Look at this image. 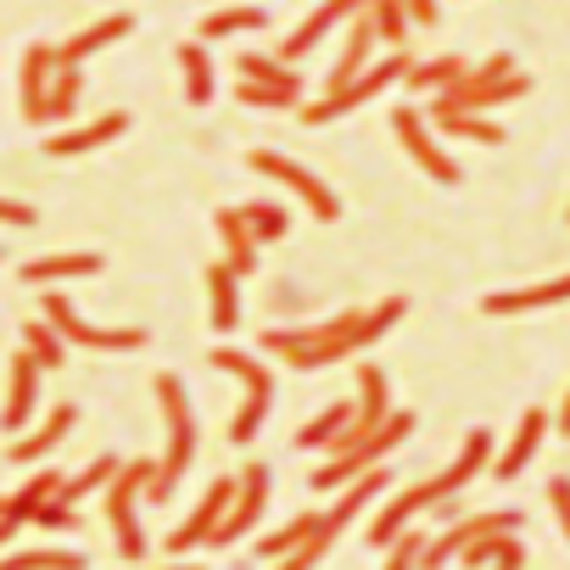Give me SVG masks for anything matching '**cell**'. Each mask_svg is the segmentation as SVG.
Returning <instances> with one entry per match:
<instances>
[{"label": "cell", "mask_w": 570, "mask_h": 570, "mask_svg": "<svg viewBox=\"0 0 570 570\" xmlns=\"http://www.w3.org/2000/svg\"><path fill=\"white\" fill-rule=\"evenodd\" d=\"M73 420H79V414H73V403H57V409H51L29 436H18V442L7 448V459H12V464H35V459L57 453V448H62V436L73 431Z\"/></svg>", "instance_id": "cell-17"}, {"label": "cell", "mask_w": 570, "mask_h": 570, "mask_svg": "<svg viewBox=\"0 0 570 570\" xmlns=\"http://www.w3.org/2000/svg\"><path fill=\"white\" fill-rule=\"evenodd\" d=\"M464 57H431V62H414L409 68V85L414 90H448V85H459L464 79Z\"/></svg>", "instance_id": "cell-39"}, {"label": "cell", "mask_w": 570, "mask_h": 570, "mask_svg": "<svg viewBox=\"0 0 570 570\" xmlns=\"http://www.w3.org/2000/svg\"><path fill=\"white\" fill-rule=\"evenodd\" d=\"M0 570H90V559L68 548H35V553H7Z\"/></svg>", "instance_id": "cell-36"}, {"label": "cell", "mask_w": 570, "mask_h": 570, "mask_svg": "<svg viewBox=\"0 0 570 570\" xmlns=\"http://www.w3.org/2000/svg\"><path fill=\"white\" fill-rule=\"evenodd\" d=\"M40 364H35V353H18L12 358V386H7V409H0V431H12V436H23L29 425H35V403H40Z\"/></svg>", "instance_id": "cell-14"}, {"label": "cell", "mask_w": 570, "mask_h": 570, "mask_svg": "<svg viewBox=\"0 0 570 570\" xmlns=\"http://www.w3.org/2000/svg\"><path fill=\"white\" fill-rule=\"evenodd\" d=\"M364 18L375 23V40H386L392 51H403V40H409V12H403V0H370Z\"/></svg>", "instance_id": "cell-38"}, {"label": "cell", "mask_w": 570, "mask_h": 570, "mask_svg": "<svg viewBox=\"0 0 570 570\" xmlns=\"http://www.w3.org/2000/svg\"><path fill=\"white\" fill-rule=\"evenodd\" d=\"M112 475H118V459H112V453H101V459H96L90 470H79V475H68L57 498H62V503H79V498H90V492H101V487H107Z\"/></svg>", "instance_id": "cell-41"}, {"label": "cell", "mask_w": 570, "mask_h": 570, "mask_svg": "<svg viewBox=\"0 0 570 570\" xmlns=\"http://www.w3.org/2000/svg\"><path fill=\"white\" fill-rule=\"evenodd\" d=\"M229 503H235V475H213V487L202 492V503L190 509V520H185L179 531H168L163 553H190V548H207V537H213V525L229 514Z\"/></svg>", "instance_id": "cell-12"}, {"label": "cell", "mask_w": 570, "mask_h": 570, "mask_svg": "<svg viewBox=\"0 0 570 570\" xmlns=\"http://www.w3.org/2000/svg\"><path fill=\"white\" fill-rule=\"evenodd\" d=\"M481 464H492V431L481 425V431H470L464 436V448H459V459L442 470V475H431V492H436V503H448L453 492H464L475 475H481Z\"/></svg>", "instance_id": "cell-16"}, {"label": "cell", "mask_w": 570, "mask_h": 570, "mask_svg": "<svg viewBox=\"0 0 570 570\" xmlns=\"http://www.w3.org/2000/svg\"><path fill=\"white\" fill-rule=\"evenodd\" d=\"M207 308H213V336H229L240 325V274L229 263L207 268Z\"/></svg>", "instance_id": "cell-21"}, {"label": "cell", "mask_w": 570, "mask_h": 570, "mask_svg": "<svg viewBox=\"0 0 570 570\" xmlns=\"http://www.w3.org/2000/svg\"><path fill=\"white\" fill-rule=\"evenodd\" d=\"M381 492H386V470L375 464V470H364L358 481H347L342 503H336V509L325 514V531H336V537H342V531H347V520H353V514H358V509H364L370 498H381Z\"/></svg>", "instance_id": "cell-28"}, {"label": "cell", "mask_w": 570, "mask_h": 570, "mask_svg": "<svg viewBox=\"0 0 570 570\" xmlns=\"http://www.w3.org/2000/svg\"><path fill=\"white\" fill-rule=\"evenodd\" d=\"M409 68H414V62H409L403 51H392L386 62H375V68H364V73H358L353 85H342V90H331V96H325L320 107H303V124H336V118H347L353 107H364V101H375L381 90H392L397 79H409Z\"/></svg>", "instance_id": "cell-6"}, {"label": "cell", "mask_w": 570, "mask_h": 570, "mask_svg": "<svg viewBox=\"0 0 570 570\" xmlns=\"http://www.w3.org/2000/svg\"><path fill=\"white\" fill-rule=\"evenodd\" d=\"M168 570H202V564H168Z\"/></svg>", "instance_id": "cell-52"}, {"label": "cell", "mask_w": 570, "mask_h": 570, "mask_svg": "<svg viewBox=\"0 0 570 570\" xmlns=\"http://www.w3.org/2000/svg\"><path fill=\"white\" fill-rule=\"evenodd\" d=\"M235 68H240V79H252V85H268V90H292V96H303L297 73L285 68L279 57H257V51H246V57H235Z\"/></svg>", "instance_id": "cell-33"}, {"label": "cell", "mask_w": 570, "mask_h": 570, "mask_svg": "<svg viewBox=\"0 0 570 570\" xmlns=\"http://www.w3.org/2000/svg\"><path fill=\"white\" fill-rule=\"evenodd\" d=\"M548 503H553V514H559V531L570 537V475H553V481H548Z\"/></svg>", "instance_id": "cell-47"}, {"label": "cell", "mask_w": 570, "mask_h": 570, "mask_svg": "<svg viewBox=\"0 0 570 570\" xmlns=\"http://www.w3.org/2000/svg\"><path fill=\"white\" fill-rule=\"evenodd\" d=\"M129 35H135V18H129V12L101 18V23H90L85 35H73L68 46H57V68H79V62H90L96 51H107L112 40H129Z\"/></svg>", "instance_id": "cell-18"}, {"label": "cell", "mask_w": 570, "mask_h": 570, "mask_svg": "<svg viewBox=\"0 0 570 570\" xmlns=\"http://www.w3.org/2000/svg\"><path fill=\"white\" fill-rule=\"evenodd\" d=\"M386 414H392V386H386V370H381V364H358V403H353V420H347V431H342V442H336L331 453H342L347 442H358L364 431H375Z\"/></svg>", "instance_id": "cell-13"}, {"label": "cell", "mask_w": 570, "mask_h": 570, "mask_svg": "<svg viewBox=\"0 0 570 570\" xmlns=\"http://www.w3.org/2000/svg\"><path fill=\"white\" fill-rule=\"evenodd\" d=\"M18 525H23V520H12V514H0V548H7V542L18 537Z\"/></svg>", "instance_id": "cell-50"}, {"label": "cell", "mask_w": 570, "mask_h": 570, "mask_svg": "<svg viewBox=\"0 0 570 570\" xmlns=\"http://www.w3.org/2000/svg\"><path fill=\"white\" fill-rule=\"evenodd\" d=\"M409 431H414V414H409V409H392L375 431H364V436H358V442H347L331 464H320V470H314V487H325V492H331V487L358 481V475H364V470H375L397 442H409Z\"/></svg>", "instance_id": "cell-4"}, {"label": "cell", "mask_w": 570, "mask_h": 570, "mask_svg": "<svg viewBox=\"0 0 570 570\" xmlns=\"http://www.w3.org/2000/svg\"><path fill=\"white\" fill-rule=\"evenodd\" d=\"M559 431L570 436V392H564V409H559Z\"/></svg>", "instance_id": "cell-51"}, {"label": "cell", "mask_w": 570, "mask_h": 570, "mask_svg": "<svg viewBox=\"0 0 570 570\" xmlns=\"http://www.w3.org/2000/svg\"><path fill=\"white\" fill-rule=\"evenodd\" d=\"M263 509H268V464H240V475H235V503H229V514L213 525L207 553H213V548L240 542V537L263 520Z\"/></svg>", "instance_id": "cell-7"}, {"label": "cell", "mask_w": 570, "mask_h": 570, "mask_svg": "<svg viewBox=\"0 0 570 570\" xmlns=\"http://www.w3.org/2000/svg\"><path fill=\"white\" fill-rule=\"evenodd\" d=\"M0 224L29 229V224H35V207H29V202H12V196H0Z\"/></svg>", "instance_id": "cell-48"}, {"label": "cell", "mask_w": 570, "mask_h": 570, "mask_svg": "<svg viewBox=\"0 0 570 570\" xmlns=\"http://www.w3.org/2000/svg\"><path fill=\"white\" fill-rule=\"evenodd\" d=\"M392 135L403 140V151L436 179V185H459L464 174H459V163L442 151V140L431 135V124H425V112L420 107H392Z\"/></svg>", "instance_id": "cell-9"}, {"label": "cell", "mask_w": 570, "mask_h": 570, "mask_svg": "<svg viewBox=\"0 0 570 570\" xmlns=\"http://www.w3.org/2000/svg\"><path fill=\"white\" fill-rule=\"evenodd\" d=\"M487 531H520V509H481V514L453 520L436 542H425V548H420V570H442L448 559H459V548H464V542H475V537H487Z\"/></svg>", "instance_id": "cell-11"}, {"label": "cell", "mask_w": 570, "mask_h": 570, "mask_svg": "<svg viewBox=\"0 0 570 570\" xmlns=\"http://www.w3.org/2000/svg\"><path fill=\"white\" fill-rule=\"evenodd\" d=\"M62 481H68L62 470H35V475H29V481H23V487H18V492L7 498V509H0V514H12V520H29V514H35L40 503H51V498L62 492Z\"/></svg>", "instance_id": "cell-30"}, {"label": "cell", "mask_w": 570, "mask_h": 570, "mask_svg": "<svg viewBox=\"0 0 570 570\" xmlns=\"http://www.w3.org/2000/svg\"><path fill=\"white\" fill-rule=\"evenodd\" d=\"M459 559L470 570H481V564H492V570H525V542H520V531H487V537L464 542Z\"/></svg>", "instance_id": "cell-20"}, {"label": "cell", "mask_w": 570, "mask_h": 570, "mask_svg": "<svg viewBox=\"0 0 570 570\" xmlns=\"http://www.w3.org/2000/svg\"><path fill=\"white\" fill-rule=\"evenodd\" d=\"M235 101H240V107H263V112H268V107H292L297 96H292V90H268V85H252V79H240Z\"/></svg>", "instance_id": "cell-44"}, {"label": "cell", "mask_w": 570, "mask_h": 570, "mask_svg": "<svg viewBox=\"0 0 570 570\" xmlns=\"http://www.w3.org/2000/svg\"><path fill=\"white\" fill-rule=\"evenodd\" d=\"M51 73H57V51L51 46H29L23 51V85H18V101H23V118L29 124H40V112H46Z\"/></svg>", "instance_id": "cell-22"}, {"label": "cell", "mask_w": 570, "mask_h": 570, "mask_svg": "<svg viewBox=\"0 0 570 570\" xmlns=\"http://www.w3.org/2000/svg\"><path fill=\"white\" fill-rule=\"evenodd\" d=\"M542 431H548V414H542V409H525V420H520L514 442H509L503 453H492V475H498V481H514V475L531 464V453H537Z\"/></svg>", "instance_id": "cell-25"}, {"label": "cell", "mask_w": 570, "mask_h": 570, "mask_svg": "<svg viewBox=\"0 0 570 570\" xmlns=\"http://www.w3.org/2000/svg\"><path fill=\"white\" fill-rule=\"evenodd\" d=\"M409 23H436V0H403Z\"/></svg>", "instance_id": "cell-49"}, {"label": "cell", "mask_w": 570, "mask_h": 570, "mask_svg": "<svg viewBox=\"0 0 570 570\" xmlns=\"http://www.w3.org/2000/svg\"><path fill=\"white\" fill-rule=\"evenodd\" d=\"M347 420H353V403H331V409H320V420H308V425L297 431V448H336L342 431H347Z\"/></svg>", "instance_id": "cell-35"}, {"label": "cell", "mask_w": 570, "mask_h": 570, "mask_svg": "<svg viewBox=\"0 0 570 570\" xmlns=\"http://www.w3.org/2000/svg\"><path fill=\"white\" fill-rule=\"evenodd\" d=\"M553 303H570V274L542 279V285H520V292H492L481 308L503 320V314H531V308H553Z\"/></svg>", "instance_id": "cell-19"}, {"label": "cell", "mask_w": 570, "mask_h": 570, "mask_svg": "<svg viewBox=\"0 0 570 570\" xmlns=\"http://www.w3.org/2000/svg\"><path fill=\"white\" fill-rule=\"evenodd\" d=\"M124 129H129V112H107V118H96V124H85V129L51 135V140H46V151H51V157H79V151H96V146L118 140Z\"/></svg>", "instance_id": "cell-26"}, {"label": "cell", "mask_w": 570, "mask_h": 570, "mask_svg": "<svg viewBox=\"0 0 570 570\" xmlns=\"http://www.w3.org/2000/svg\"><path fill=\"white\" fill-rule=\"evenodd\" d=\"M403 308H409L403 297H386V303H375L370 314L347 308V314H336V320H325V325H308V331H263L257 347H268L274 358H285L292 370H325V364H342L347 353L381 342V336L403 320Z\"/></svg>", "instance_id": "cell-1"}, {"label": "cell", "mask_w": 570, "mask_h": 570, "mask_svg": "<svg viewBox=\"0 0 570 570\" xmlns=\"http://www.w3.org/2000/svg\"><path fill=\"white\" fill-rule=\"evenodd\" d=\"M314 525H320V514H314V509H303L297 520H285L279 531L257 537V559H285V553H292V548H297V542H303V537H308Z\"/></svg>", "instance_id": "cell-37"}, {"label": "cell", "mask_w": 570, "mask_h": 570, "mask_svg": "<svg viewBox=\"0 0 570 570\" xmlns=\"http://www.w3.org/2000/svg\"><path fill=\"white\" fill-rule=\"evenodd\" d=\"M151 386H157V403H163V425H168V453L157 459L146 498H168V492H174V487L185 481L190 459H196V414H190V397H185L179 375H151Z\"/></svg>", "instance_id": "cell-2"}, {"label": "cell", "mask_w": 570, "mask_h": 570, "mask_svg": "<svg viewBox=\"0 0 570 570\" xmlns=\"http://www.w3.org/2000/svg\"><path fill=\"white\" fill-rule=\"evenodd\" d=\"M46 320L57 325L62 342H79V347H96V353H129V347H146V331L140 325H124V331H101L90 320H79V308L68 297H46Z\"/></svg>", "instance_id": "cell-10"}, {"label": "cell", "mask_w": 570, "mask_h": 570, "mask_svg": "<svg viewBox=\"0 0 570 570\" xmlns=\"http://www.w3.org/2000/svg\"><path fill=\"white\" fill-rule=\"evenodd\" d=\"M179 68H185L190 107H213V51L202 40H190V46H179Z\"/></svg>", "instance_id": "cell-31"}, {"label": "cell", "mask_w": 570, "mask_h": 570, "mask_svg": "<svg viewBox=\"0 0 570 570\" xmlns=\"http://www.w3.org/2000/svg\"><path fill=\"white\" fill-rule=\"evenodd\" d=\"M213 370L240 375V386H246V403H240V409H235V420H229V442H235V448H246V442L257 436V425H263L268 403H274V375H268L252 353H240V347H218V353H213Z\"/></svg>", "instance_id": "cell-5"}, {"label": "cell", "mask_w": 570, "mask_h": 570, "mask_svg": "<svg viewBox=\"0 0 570 570\" xmlns=\"http://www.w3.org/2000/svg\"><path fill=\"white\" fill-rule=\"evenodd\" d=\"M151 470H157V459H129V464H118V475L101 487V492H107V525H112V537H118L124 564H140V559H146L140 498H146V487H151Z\"/></svg>", "instance_id": "cell-3"}, {"label": "cell", "mask_w": 570, "mask_h": 570, "mask_svg": "<svg viewBox=\"0 0 570 570\" xmlns=\"http://www.w3.org/2000/svg\"><path fill=\"white\" fill-rule=\"evenodd\" d=\"M213 224H218V240H224V263L246 279V274L257 268V235L246 229L240 207H218V213H213Z\"/></svg>", "instance_id": "cell-24"}, {"label": "cell", "mask_w": 570, "mask_h": 570, "mask_svg": "<svg viewBox=\"0 0 570 570\" xmlns=\"http://www.w3.org/2000/svg\"><path fill=\"white\" fill-rule=\"evenodd\" d=\"M436 124H442V135H453V140L503 146V124H492V118H481V112H453V118H436Z\"/></svg>", "instance_id": "cell-40"}, {"label": "cell", "mask_w": 570, "mask_h": 570, "mask_svg": "<svg viewBox=\"0 0 570 570\" xmlns=\"http://www.w3.org/2000/svg\"><path fill=\"white\" fill-rule=\"evenodd\" d=\"M79 96H85V73H79V68H57V79H51V90H46V112H40V124H62V118H73V112H79Z\"/></svg>", "instance_id": "cell-32"}, {"label": "cell", "mask_w": 570, "mask_h": 570, "mask_svg": "<svg viewBox=\"0 0 570 570\" xmlns=\"http://www.w3.org/2000/svg\"><path fill=\"white\" fill-rule=\"evenodd\" d=\"M514 73V57L509 51H498V57H487L481 68H464V85L470 90H481V85H498V79H509Z\"/></svg>", "instance_id": "cell-45"}, {"label": "cell", "mask_w": 570, "mask_h": 570, "mask_svg": "<svg viewBox=\"0 0 570 570\" xmlns=\"http://www.w3.org/2000/svg\"><path fill=\"white\" fill-rule=\"evenodd\" d=\"M252 168H257V174H268V179H279L285 190H297L320 224H336V218H342V202H336V190H331L320 174H308L303 163L279 157V151H252Z\"/></svg>", "instance_id": "cell-8"}, {"label": "cell", "mask_w": 570, "mask_h": 570, "mask_svg": "<svg viewBox=\"0 0 570 570\" xmlns=\"http://www.w3.org/2000/svg\"><path fill=\"white\" fill-rule=\"evenodd\" d=\"M436 503V492H431V481H420V487H409V492H397L381 514H375V525H370V542L375 548H386L397 531H409V520L420 514V509H431Z\"/></svg>", "instance_id": "cell-23"}, {"label": "cell", "mask_w": 570, "mask_h": 570, "mask_svg": "<svg viewBox=\"0 0 570 570\" xmlns=\"http://www.w3.org/2000/svg\"><path fill=\"white\" fill-rule=\"evenodd\" d=\"M23 353H35V364H40V370H62L68 342L57 336V325H51V320H29V325H23Z\"/></svg>", "instance_id": "cell-34"}, {"label": "cell", "mask_w": 570, "mask_h": 570, "mask_svg": "<svg viewBox=\"0 0 570 570\" xmlns=\"http://www.w3.org/2000/svg\"><path fill=\"white\" fill-rule=\"evenodd\" d=\"M240 218H246V229L257 235V246H263V240H279L285 229H292V218H285L279 202H252V207H240Z\"/></svg>", "instance_id": "cell-42"}, {"label": "cell", "mask_w": 570, "mask_h": 570, "mask_svg": "<svg viewBox=\"0 0 570 570\" xmlns=\"http://www.w3.org/2000/svg\"><path fill=\"white\" fill-rule=\"evenodd\" d=\"M386 548H392L386 570H420V548H425V537H420V531H397Z\"/></svg>", "instance_id": "cell-43"}, {"label": "cell", "mask_w": 570, "mask_h": 570, "mask_svg": "<svg viewBox=\"0 0 570 570\" xmlns=\"http://www.w3.org/2000/svg\"><path fill=\"white\" fill-rule=\"evenodd\" d=\"M252 29H268V12H263V7H224V12H207V18H202L196 40L213 46V40H224V35H252Z\"/></svg>", "instance_id": "cell-29"}, {"label": "cell", "mask_w": 570, "mask_h": 570, "mask_svg": "<svg viewBox=\"0 0 570 570\" xmlns=\"http://www.w3.org/2000/svg\"><path fill=\"white\" fill-rule=\"evenodd\" d=\"M79 274H101V252H62V257H40V263H23V285L79 279Z\"/></svg>", "instance_id": "cell-27"}, {"label": "cell", "mask_w": 570, "mask_h": 570, "mask_svg": "<svg viewBox=\"0 0 570 570\" xmlns=\"http://www.w3.org/2000/svg\"><path fill=\"white\" fill-rule=\"evenodd\" d=\"M35 525H46V531H68V525H79V514H73V503H62V498H51V503H40L35 514H29Z\"/></svg>", "instance_id": "cell-46"}, {"label": "cell", "mask_w": 570, "mask_h": 570, "mask_svg": "<svg viewBox=\"0 0 570 570\" xmlns=\"http://www.w3.org/2000/svg\"><path fill=\"white\" fill-rule=\"evenodd\" d=\"M358 12H370V0H325V7L303 23V29H292L279 40V62H297V57H308L336 23H347V18H358Z\"/></svg>", "instance_id": "cell-15"}]
</instances>
